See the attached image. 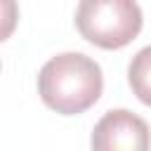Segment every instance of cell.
<instances>
[{"label":"cell","instance_id":"obj_1","mask_svg":"<svg viewBox=\"0 0 151 151\" xmlns=\"http://www.w3.org/2000/svg\"><path fill=\"white\" fill-rule=\"evenodd\" d=\"M104 90L101 66L83 52H61L42 64L38 94L52 111L78 116L94 106Z\"/></svg>","mask_w":151,"mask_h":151},{"label":"cell","instance_id":"obj_2","mask_svg":"<svg viewBox=\"0 0 151 151\" xmlns=\"http://www.w3.org/2000/svg\"><path fill=\"white\" fill-rule=\"evenodd\" d=\"M142 26V7L132 0H83L76 7L78 33L101 50H120L130 45Z\"/></svg>","mask_w":151,"mask_h":151},{"label":"cell","instance_id":"obj_3","mask_svg":"<svg viewBox=\"0 0 151 151\" xmlns=\"http://www.w3.org/2000/svg\"><path fill=\"white\" fill-rule=\"evenodd\" d=\"M92 151H151V130L130 109L106 111L90 137Z\"/></svg>","mask_w":151,"mask_h":151},{"label":"cell","instance_id":"obj_4","mask_svg":"<svg viewBox=\"0 0 151 151\" xmlns=\"http://www.w3.org/2000/svg\"><path fill=\"white\" fill-rule=\"evenodd\" d=\"M127 83L134 92V97L151 106V45L142 47L127 66Z\"/></svg>","mask_w":151,"mask_h":151}]
</instances>
